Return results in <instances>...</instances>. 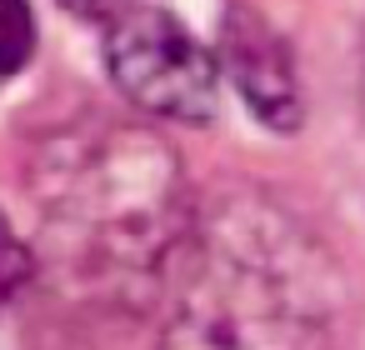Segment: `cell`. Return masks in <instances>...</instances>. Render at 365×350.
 Returning a JSON list of instances; mask_svg holds the SVG:
<instances>
[{"label": "cell", "instance_id": "obj_3", "mask_svg": "<svg viewBox=\"0 0 365 350\" xmlns=\"http://www.w3.org/2000/svg\"><path fill=\"white\" fill-rule=\"evenodd\" d=\"M36 51V11L31 0H0V81H11Z\"/></svg>", "mask_w": 365, "mask_h": 350}, {"label": "cell", "instance_id": "obj_1", "mask_svg": "<svg viewBox=\"0 0 365 350\" xmlns=\"http://www.w3.org/2000/svg\"><path fill=\"white\" fill-rule=\"evenodd\" d=\"M106 71L125 91L130 105L145 115L205 125L215 115L220 96V71L210 51L170 16L155 6H135L106 31Z\"/></svg>", "mask_w": 365, "mask_h": 350}, {"label": "cell", "instance_id": "obj_2", "mask_svg": "<svg viewBox=\"0 0 365 350\" xmlns=\"http://www.w3.org/2000/svg\"><path fill=\"white\" fill-rule=\"evenodd\" d=\"M220 56L230 81L240 86L245 105L265 120L290 130L300 120V86H295V61L280 41V31L250 11V6H230L225 11V31H220Z\"/></svg>", "mask_w": 365, "mask_h": 350}, {"label": "cell", "instance_id": "obj_4", "mask_svg": "<svg viewBox=\"0 0 365 350\" xmlns=\"http://www.w3.org/2000/svg\"><path fill=\"white\" fill-rule=\"evenodd\" d=\"M31 275H36V255H31V245L21 240V230L0 215V305H11L26 285H31Z\"/></svg>", "mask_w": 365, "mask_h": 350}, {"label": "cell", "instance_id": "obj_5", "mask_svg": "<svg viewBox=\"0 0 365 350\" xmlns=\"http://www.w3.org/2000/svg\"><path fill=\"white\" fill-rule=\"evenodd\" d=\"M66 11H76L81 21H120L125 11H135V6H145V0H61Z\"/></svg>", "mask_w": 365, "mask_h": 350}]
</instances>
